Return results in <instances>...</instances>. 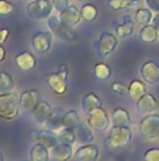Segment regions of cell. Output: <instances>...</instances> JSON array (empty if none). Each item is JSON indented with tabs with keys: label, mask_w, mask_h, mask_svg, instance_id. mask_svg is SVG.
Instances as JSON below:
<instances>
[{
	"label": "cell",
	"mask_w": 159,
	"mask_h": 161,
	"mask_svg": "<svg viewBox=\"0 0 159 161\" xmlns=\"http://www.w3.org/2000/svg\"><path fill=\"white\" fill-rule=\"evenodd\" d=\"M131 140H133V133H131L130 127L113 126L109 132V136L104 140V147L106 151L113 152V151L129 146Z\"/></svg>",
	"instance_id": "cell-1"
},
{
	"label": "cell",
	"mask_w": 159,
	"mask_h": 161,
	"mask_svg": "<svg viewBox=\"0 0 159 161\" xmlns=\"http://www.w3.org/2000/svg\"><path fill=\"white\" fill-rule=\"evenodd\" d=\"M68 78L69 69L66 64H60L55 73H50L45 77V83L54 94L63 96L68 91Z\"/></svg>",
	"instance_id": "cell-2"
},
{
	"label": "cell",
	"mask_w": 159,
	"mask_h": 161,
	"mask_svg": "<svg viewBox=\"0 0 159 161\" xmlns=\"http://www.w3.org/2000/svg\"><path fill=\"white\" fill-rule=\"evenodd\" d=\"M46 26L53 33V35H55L58 39L63 42L71 43L78 39V34L74 30V28L65 24L59 18V15H51L49 19H46Z\"/></svg>",
	"instance_id": "cell-3"
},
{
	"label": "cell",
	"mask_w": 159,
	"mask_h": 161,
	"mask_svg": "<svg viewBox=\"0 0 159 161\" xmlns=\"http://www.w3.org/2000/svg\"><path fill=\"white\" fill-rule=\"evenodd\" d=\"M118 47V36L114 33H110L108 30H103L98 39L93 43V49L96 53L99 58H106Z\"/></svg>",
	"instance_id": "cell-4"
},
{
	"label": "cell",
	"mask_w": 159,
	"mask_h": 161,
	"mask_svg": "<svg viewBox=\"0 0 159 161\" xmlns=\"http://www.w3.org/2000/svg\"><path fill=\"white\" fill-rule=\"evenodd\" d=\"M20 113L19 96L15 93L0 94V118L5 121H11L16 118Z\"/></svg>",
	"instance_id": "cell-5"
},
{
	"label": "cell",
	"mask_w": 159,
	"mask_h": 161,
	"mask_svg": "<svg viewBox=\"0 0 159 161\" xmlns=\"http://www.w3.org/2000/svg\"><path fill=\"white\" fill-rule=\"evenodd\" d=\"M53 4L50 0H31L25 6V13L31 20H46L51 16Z\"/></svg>",
	"instance_id": "cell-6"
},
{
	"label": "cell",
	"mask_w": 159,
	"mask_h": 161,
	"mask_svg": "<svg viewBox=\"0 0 159 161\" xmlns=\"http://www.w3.org/2000/svg\"><path fill=\"white\" fill-rule=\"evenodd\" d=\"M138 132L144 141L155 140L159 133V114L150 113L144 116L138 123Z\"/></svg>",
	"instance_id": "cell-7"
},
{
	"label": "cell",
	"mask_w": 159,
	"mask_h": 161,
	"mask_svg": "<svg viewBox=\"0 0 159 161\" xmlns=\"http://www.w3.org/2000/svg\"><path fill=\"white\" fill-rule=\"evenodd\" d=\"M86 123L93 131L98 133H104L110 128L111 119L108 116L106 111L103 107H99L86 114Z\"/></svg>",
	"instance_id": "cell-8"
},
{
	"label": "cell",
	"mask_w": 159,
	"mask_h": 161,
	"mask_svg": "<svg viewBox=\"0 0 159 161\" xmlns=\"http://www.w3.org/2000/svg\"><path fill=\"white\" fill-rule=\"evenodd\" d=\"M40 101H41V94L38 89H26L21 92L19 94L20 112L30 116Z\"/></svg>",
	"instance_id": "cell-9"
},
{
	"label": "cell",
	"mask_w": 159,
	"mask_h": 161,
	"mask_svg": "<svg viewBox=\"0 0 159 161\" xmlns=\"http://www.w3.org/2000/svg\"><path fill=\"white\" fill-rule=\"evenodd\" d=\"M53 33L50 30H36L31 36V47L38 54H45L51 49Z\"/></svg>",
	"instance_id": "cell-10"
},
{
	"label": "cell",
	"mask_w": 159,
	"mask_h": 161,
	"mask_svg": "<svg viewBox=\"0 0 159 161\" xmlns=\"http://www.w3.org/2000/svg\"><path fill=\"white\" fill-rule=\"evenodd\" d=\"M30 138L34 141V143H40L44 147H46L48 150H53L58 143H59V138L58 135L54 131L50 130H34L29 132Z\"/></svg>",
	"instance_id": "cell-11"
},
{
	"label": "cell",
	"mask_w": 159,
	"mask_h": 161,
	"mask_svg": "<svg viewBox=\"0 0 159 161\" xmlns=\"http://www.w3.org/2000/svg\"><path fill=\"white\" fill-rule=\"evenodd\" d=\"M159 107L156 98L151 93H145L138 101H135V111L140 116H146L154 113Z\"/></svg>",
	"instance_id": "cell-12"
},
{
	"label": "cell",
	"mask_w": 159,
	"mask_h": 161,
	"mask_svg": "<svg viewBox=\"0 0 159 161\" xmlns=\"http://www.w3.org/2000/svg\"><path fill=\"white\" fill-rule=\"evenodd\" d=\"M134 24H135L134 19H131V16H129V15H125L119 21L118 20L111 21V26L115 30V35L118 38H121V39H125V38H129L130 35H133Z\"/></svg>",
	"instance_id": "cell-13"
},
{
	"label": "cell",
	"mask_w": 159,
	"mask_h": 161,
	"mask_svg": "<svg viewBox=\"0 0 159 161\" xmlns=\"http://www.w3.org/2000/svg\"><path fill=\"white\" fill-rule=\"evenodd\" d=\"M140 75L148 84H156L159 82V63L154 60H146L140 67Z\"/></svg>",
	"instance_id": "cell-14"
},
{
	"label": "cell",
	"mask_w": 159,
	"mask_h": 161,
	"mask_svg": "<svg viewBox=\"0 0 159 161\" xmlns=\"http://www.w3.org/2000/svg\"><path fill=\"white\" fill-rule=\"evenodd\" d=\"M100 150L95 143L81 145L74 153L75 161H98Z\"/></svg>",
	"instance_id": "cell-15"
},
{
	"label": "cell",
	"mask_w": 159,
	"mask_h": 161,
	"mask_svg": "<svg viewBox=\"0 0 159 161\" xmlns=\"http://www.w3.org/2000/svg\"><path fill=\"white\" fill-rule=\"evenodd\" d=\"M65 116V111L60 107H53L49 116L46 117L44 126L50 131H58L59 128H63V119Z\"/></svg>",
	"instance_id": "cell-16"
},
{
	"label": "cell",
	"mask_w": 159,
	"mask_h": 161,
	"mask_svg": "<svg viewBox=\"0 0 159 161\" xmlns=\"http://www.w3.org/2000/svg\"><path fill=\"white\" fill-rule=\"evenodd\" d=\"M14 62H15V65L20 69V70H31L36 67V58L33 53L28 52V50H24L19 54L15 55L14 58Z\"/></svg>",
	"instance_id": "cell-17"
},
{
	"label": "cell",
	"mask_w": 159,
	"mask_h": 161,
	"mask_svg": "<svg viewBox=\"0 0 159 161\" xmlns=\"http://www.w3.org/2000/svg\"><path fill=\"white\" fill-rule=\"evenodd\" d=\"M59 18L68 24L71 28H75L76 25H79V23L83 20L81 19V14L80 10L75 6V5H69L65 10H63L61 13H59Z\"/></svg>",
	"instance_id": "cell-18"
},
{
	"label": "cell",
	"mask_w": 159,
	"mask_h": 161,
	"mask_svg": "<svg viewBox=\"0 0 159 161\" xmlns=\"http://www.w3.org/2000/svg\"><path fill=\"white\" fill-rule=\"evenodd\" d=\"M138 39L143 44H154L159 40V30L153 24L141 26L138 33Z\"/></svg>",
	"instance_id": "cell-19"
},
{
	"label": "cell",
	"mask_w": 159,
	"mask_h": 161,
	"mask_svg": "<svg viewBox=\"0 0 159 161\" xmlns=\"http://www.w3.org/2000/svg\"><path fill=\"white\" fill-rule=\"evenodd\" d=\"M111 123L116 127H131L133 121L129 112L123 107H116L111 114Z\"/></svg>",
	"instance_id": "cell-20"
},
{
	"label": "cell",
	"mask_w": 159,
	"mask_h": 161,
	"mask_svg": "<svg viewBox=\"0 0 159 161\" xmlns=\"http://www.w3.org/2000/svg\"><path fill=\"white\" fill-rule=\"evenodd\" d=\"M50 156L53 157L54 161H70L73 157V148L71 145L59 142L53 150Z\"/></svg>",
	"instance_id": "cell-21"
},
{
	"label": "cell",
	"mask_w": 159,
	"mask_h": 161,
	"mask_svg": "<svg viewBox=\"0 0 159 161\" xmlns=\"http://www.w3.org/2000/svg\"><path fill=\"white\" fill-rule=\"evenodd\" d=\"M51 108H53V107H51V104H50L48 101L41 99V101L39 102V104L35 107V109L33 111V113H31L30 116H31V118L34 119L35 123H38V125H44V122H45L46 117L49 116Z\"/></svg>",
	"instance_id": "cell-22"
},
{
	"label": "cell",
	"mask_w": 159,
	"mask_h": 161,
	"mask_svg": "<svg viewBox=\"0 0 159 161\" xmlns=\"http://www.w3.org/2000/svg\"><path fill=\"white\" fill-rule=\"evenodd\" d=\"M80 107H81V111L85 114H88L93 109L99 108V107H103V102H101V99L95 93H88V94H85L81 98Z\"/></svg>",
	"instance_id": "cell-23"
},
{
	"label": "cell",
	"mask_w": 159,
	"mask_h": 161,
	"mask_svg": "<svg viewBox=\"0 0 159 161\" xmlns=\"http://www.w3.org/2000/svg\"><path fill=\"white\" fill-rule=\"evenodd\" d=\"M75 135H76V141L80 145H86V143H91L94 141V135H93V130L88 126V123H80L76 128H75Z\"/></svg>",
	"instance_id": "cell-24"
},
{
	"label": "cell",
	"mask_w": 159,
	"mask_h": 161,
	"mask_svg": "<svg viewBox=\"0 0 159 161\" xmlns=\"http://www.w3.org/2000/svg\"><path fill=\"white\" fill-rule=\"evenodd\" d=\"M146 93V87H145V82L139 80V79H133L129 86H128V96L133 99V101H138L141 96H144Z\"/></svg>",
	"instance_id": "cell-25"
},
{
	"label": "cell",
	"mask_w": 159,
	"mask_h": 161,
	"mask_svg": "<svg viewBox=\"0 0 159 161\" xmlns=\"http://www.w3.org/2000/svg\"><path fill=\"white\" fill-rule=\"evenodd\" d=\"M29 157H30V161H49L50 152L43 145L34 143L29 151Z\"/></svg>",
	"instance_id": "cell-26"
},
{
	"label": "cell",
	"mask_w": 159,
	"mask_h": 161,
	"mask_svg": "<svg viewBox=\"0 0 159 161\" xmlns=\"http://www.w3.org/2000/svg\"><path fill=\"white\" fill-rule=\"evenodd\" d=\"M153 14L154 13L149 8H139L134 13V21L136 25H140V26L149 25V24H151V20L154 16Z\"/></svg>",
	"instance_id": "cell-27"
},
{
	"label": "cell",
	"mask_w": 159,
	"mask_h": 161,
	"mask_svg": "<svg viewBox=\"0 0 159 161\" xmlns=\"http://www.w3.org/2000/svg\"><path fill=\"white\" fill-rule=\"evenodd\" d=\"M93 77L99 82H106L111 78V68L106 63H96L93 68Z\"/></svg>",
	"instance_id": "cell-28"
},
{
	"label": "cell",
	"mask_w": 159,
	"mask_h": 161,
	"mask_svg": "<svg viewBox=\"0 0 159 161\" xmlns=\"http://www.w3.org/2000/svg\"><path fill=\"white\" fill-rule=\"evenodd\" d=\"M139 4V0H108L106 5L113 11L134 9Z\"/></svg>",
	"instance_id": "cell-29"
},
{
	"label": "cell",
	"mask_w": 159,
	"mask_h": 161,
	"mask_svg": "<svg viewBox=\"0 0 159 161\" xmlns=\"http://www.w3.org/2000/svg\"><path fill=\"white\" fill-rule=\"evenodd\" d=\"M80 14H81V19L83 20H85L88 23H94L99 16V10L93 4H85V5L81 6Z\"/></svg>",
	"instance_id": "cell-30"
},
{
	"label": "cell",
	"mask_w": 159,
	"mask_h": 161,
	"mask_svg": "<svg viewBox=\"0 0 159 161\" xmlns=\"http://www.w3.org/2000/svg\"><path fill=\"white\" fill-rule=\"evenodd\" d=\"M80 123H81V121H80V117H79L76 111L70 109V111L65 112V116H64V119H63V128L75 130Z\"/></svg>",
	"instance_id": "cell-31"
},
{
	"label": "cell",
	"mask_w": 159,
	"mask_h": 161,
	"mask_svg": "<svg viewBox=\"0 0 159 161\" xmlns=\"http://www.w3.org/2000/svg\"><path fill=\"white\" fill-rule=\"evenodd\" d=\"M14 91V80L8 72H0V94L11 93Z\"/></svg>",
	"instance_id": "cell-32"
},
{
	"label": "cell",
	"mask_w": 159,
	"mask_h": 161,
	"mask_svg": "<svg viewBox=\"0 0 159 161\" xmlns=\"http://www.w3.org/2000/svg\"><path fill=\"white\" fill-rule=\"evenodd\" d=\"M58 138H59V142L68 143V145H73V143L76 142L75 130H71V128H63V130L58 133Z\"/></svg>",
	"instance_id": "cell-33"
},
{
	"label": "cell",
	"mask_w": 159,
	"mask_h": 161,
	"mask_svg": "<svg viewBox=\"0 0 159 161\" xmlns=\"http://www.w3.org/2000/svg\"><path fill=\"white\" fill-rule=\"evenodd\" d=\"M110 91H111L114 94L119 96V97H125V96H128V87H126L124 83H121V82H113V83L110 84Z\"/></svg>",
	"instance_id": "cell-34"
},
{
	"label": "cell",
	"mask_w": 159,
	"mask_h": 161,
	"mask_svg": "<svg viewBox=\"0 0 159 161\" xmlns=\"http://www.w3.org/2000/svg\"><path fill=\"white\" fill-rule=\"evenodd\" d=\"M144 161H159V147H150L144 152Z\"/></svg>",
	"instance_id": "cell-35"
},
{
	"label": "cell",
	"mask_w": 159,
	"mask_h": 161,
	"mask_svg": "<svg viewBox=\"0 0 159 161\" xmlns=\"http://www.w3.org/2000/svg\"><path fill=\"white\" fill-rule=\"evenodd\" d=\"M14 11V5L8 0H0V16H9Z\"/></svg>",
	"instance_id": "cell-36"
},
{
	"label": "cell",
	"mask_w": 159,
	"mask_h": 161,
	"mask_svg": "<svg viewBox=\"0 0 159 161\" xmlns=\"http://www.w3.org/2000/svg\"><path fill=\"white\" fill-rule=\"evenodd\" d=\"M54 9L58 11V13H61L63 10H65L70 4H69V0H50Z\"/></svg>",
	"instance_id": "cell-37"
},
{
	"label": "cell",
	"mask_w": 159,
	"mask_h": 161,
	"mask_svg": "<svg viewBox=\"0 0 159 161\" xmlns=\"http://www.w3.org/2000/svg\"><path fill=\"white\" fill-rule=\"evenodd\" d=\"M145 5L153 13H159V0H145Z\"/></svg>",
	"instance_id": "cell-38"
},
{
	"label": "cell",
	"mask_w": 159,
	"mask_h": 161,
	"mask_svg": "<svg viewBox=\"0 0 159 161\" xmlns=\"http://www.w3.org/2000/svg\"><path fill=\"white\" fill-rule=\"evenodd\" d=\"M9 34H10V30H9L8 28L0 29V44H4V43L8 40Z\"/></svg>",
	"instance_id": "cell-39"
},
{
	"label": "cell",
	"mask_w": 159,
	"mask_h": 161,
	"mask_svg": "<svg viewBox=\"0 0 159 161\" xmlns=\"http://www.w3.org/2000/svg\"><path fill=\"white\" fill-rule=\"evenodd\" d=\"M5 58H6V50H5V48L3 47V44H0V63L4 62Z\"/></svg>",
	"instance_id": "cell-40"
},
{
	"label": "cell",
	"mask_w": 159,
	"mask_h": 161,
	"mask_svg": "<svg viewBox=\"0 0 159 161\" xmlns=\"http://www.w3.org/2000/svg\"><path fill=\"white\" fill-rule=\"evenodd\" d=\"M151 24L159 30V13H156L154 16H153V20H151Z\"/></svg>",
	"instance_id": "cell-41"
},
{
	"label": "cell",
	"mask_w": 159,
	"mask_h": 161,
	"mask_svg": "<svg viewBox=\"0 0 159 161\" xmlns=\"http://www.w3.org/2000/svg\"><path fill=\"white\" fill-rule=\"evenodd\" d=\"M0 161H6V160H5V156L3 155V152H1V151H0Z\"/></svg>",
	"instance_id": "cell-42"
},
{
	"label": "cell",
	"mask_w": 159,
	"mask_h": 161,
	"mask_svg": "<svg viewBox=\"0 0 159 161\" xmlns=\"http://www.w3.org/2000/svg\"><path fill=\"white\" fill-rule=\"evenodd\" d=\"M74 1H76V3H81V1H84V0H74Z\"/></svg>",
	"instance_id": "cell-43"
},
{
	"label": "cell",
	"mask_w": 159,
	"mask_h": 161,
	"mask_svg": "<svg viewBox=\"0 0 159 161\" xmlns=\"http://www.w3.org/2000/svg\"><path fill=\"white\" fill-rule=\"evenodd\" d=\"M21 1H28V3H29V1H31V0H21Z\"/></svg>",
	"instance_id": "cell-44"
},
{
	"label": "cell",
	"mask_w": 159,
	"mask_h": 161,
	"mask_svg": "<svg viewBox=\"0 0 159 161\" xmlns=\"http://www.w3.org/2000/svg\"><path fill=\"white\" fill-rule=\"evenodd\" d=\"M156 140H158V141H159V133H158V137H156Z\"/></svg>",
	"instance_id": "cell-45"
},
{
	"label": "cell",
	"mask_w": 159,
	"mask_h": 161,
	"mask_svg": "<svg viewBox=\"0 0 159 161\" xmlns=\"http://www.w3.org/2000/svg\"><path fill=\"white\" fill-rule=\"evenodd\" d=\"M24 161H30V160H24Z\"/></svg>",
	"instance_id": "cell-46"
}]
</instances>
